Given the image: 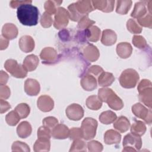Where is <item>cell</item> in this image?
Masks as SVG:
<instances>
[{"mask_svg":"<svg viewBox=\"0 0 152 152\" xmlns=\"http://www.w3.org/2000/svg\"><path fill=\"white\" fill-rule=\"evenodd\" d=\"M100 33V29L96 26H91L85 30L86 37L92 42H96L99 40Z\"/></svg>","mask_w":152,"mask_h":152,"instance_id":"29","label":"cell"},{"mask_svg":"<svg viewBox=\"0 0 152 152\" xmlns=\"http://www.w3.org/2000/svg\"><path fill=\"white\" fill-rule=\"evenodd\" d=\"M65 113L69 119L77 121L80 120L83 117L84 112L81 105L77 103H72L66 107Z\"/></svg>","mask_w":152,"mask_h":152,"instance_id":"11","label":"cell"},{"mask_svg":"<svg viewBox=\"0 0 152 152\" xmlns=\"http://www.w3.org/2000/svg\"><path fill=\"white\" fill-rule=\"evenodd\" d=\"M146 129V126L142 121H135L131 126V133L135 135L141 137L145 134Z\"/></svg>","mask_w":152,"mask_h":152,"instance_id":"32","label":"cell"},{"mask_svg":"<svg viewBox=\"0 0 152 152\" xmlns=\"http://www.w3.org/2000/svg\"><path fill=\"white\" fill-rule=\"evenodd\" d=\"M117 55L121 58L126 59L129 58L132 52V48L128 42H121L116 46Z\"/></svg>","mask_w":152,"mask_h":152,"instance_id":"23","label":"cell"},{"mask_svg":"<svg viewBox=\"0 0 152 152\" xmlns=\"http://www.w3.org/2000/svg\"><path fill=\"white\" fill-rule=\"evenodd\" d=\"M117 40V35L116 33L110 29H105L102 31L101 42L105 46H112L114 45Z\"/></svg>","mask_w":152,"mask_h":152,"instance_id":"22","label":"cell"},{"mask_svg":"<svg viewBox=\"0 0 152 152\" xmlns=\"http://www.w3.org/2000/svg\"><path fill=\"white\" fill-rule=\"evenodd\" d=\"M80 84L84 90L90 91L97 88V81L94 75L87 72L82 77Z\"/></svg>","mask_w":152,"mask_h":152,"instance_id":"13","label":"cell"},{"mask_svg":"<svg viewBox=\"0 0 152 152\" xmlns=\"http://www.w3.org/2000/svg\"><path fill=\"white\" fill-rule=\"evenodd\" d=\"M113 127L121 132H125L129 129L130 122L127 118L124 116H121L115 120Z\"/></svg>","mask_w":152,"mask_h":152,"instance_id":"30","label":"cell"},{"mask_svg":"<svg viewBox=\"0 0 152 152\" xmlns=\"http://www.w3.org/2000/svg\"><path fill=\"white\" fill-rule=\"evenodd\" d=\"M137 90L140 100L150 109L152 105V84L147 79L142 80L138 84Z\"/></svg>","mask_w":152,"mask_h":152,"instance_id":"3","label":"cell"},{"mask_svg":"<svg viewBox=\"0 0 152 152\" xmlns=\"http://www.w3.org/2000/svg\"><path fill=\"white\" fill-rule=\"evenodd\" d=\"M43 125L49 128H53L58 124V119L53 116H48L45 118L42 121Z\"/></svg>","mask_w":152,"mask_h":152,"instance_id":"48","label":"cell"},{"mask_svg":"<svg viewBox=\"0 0 152 152\" xmlns=\"http://www.w3.org/2000/svg\"><path fill=\"white\" fill-rule=\"evenodd\" d=\"M140 79L138 72L132 68L125 69L121 74L119 81L121 86L125 88H134Z\"/></svg>","mask_w":152,"mask_h":152,"instance_id":"4","label":"cell"},{"mask_svg":"<svg viewBox=\"0 0 152 152\" xmlns=\"http://www.w3.org/2000/svg\"><path fill=\"white\" fill-rule=\"evenodd\" d=\"M18 28L12 23L5 24L2 28V36L8 40H12L17 37L18 35Z\"/></svg>","mask_w":152,"mask_h":152,"instance_id":"21","label":"cell"},{"mask_svg":"<svg viewBox=\"0 0 152 152\" xmlns=\"http://www.w3.org/2000/svg\"><path fill=\"white\" fill-rule=\"evenodd\" d=\"M32 132V128L30 124L27 121H23L17 128V133L21 138H26L29 137Z\"/></svg>","mask_w":152,"mask_h":152,"instance_id":"26","label":"cell"},{"mask_svg":"<svg viewBox=\"0 0 152 152\" xmlns=\"http://www.w3.org/2000/svg\"><path fill=\"white\" fill-rule=\"evenodd\" d=\"M40 58L44 64H52L58 59L56 50L51 47H46L43 49L40 53Z\"/></svg>","mask_w":152,"mask_h":152,"instance_id":"12","label":"cell"},{"mask_svg":"<svg viewBox=\"0 0 152 152\" xmlns=\"http://www.w3.org/2000/svg\"><path fill=\"white\" fill-rule=\"evenodd\" d=\"M20 49L25 53H28L33 50L35 46L34 40L28 35H24L20 37L18 42Z\"/></svg>","mask_w":152,"mask_h":152,"instance_id":"16","label":"cell"},{"mask_svg":"<svg viewBox=\"0 0 152 152\" xmlns=\"http://www.w3.org/2000/svg\"><path fill=\"white\" fill-rule=\"evenodd\" d=\"M31 1H11L10 2V5L12 8H16L20 7L21 5L27 3H31Z\"/></svg>","mask_w":152,"mask_h":152,"instance_id":"53","label":"cell"},{"mask_svg":"<svg viewBox=\"0 0 152 152\" xmlns=\"http://www.w3.org/2000/svg\"><path fill=\"white\" fill-rule=\"evenodd\" d=\"M69 137L70 140L73 141L75 140L83 138L81 128H72L71 129H69Z\"/></svg>","mask_w":152,"mask_h":152,"instance_id":"49","label":"cell"},{"mask_svg":"<svg viewBox=\"0 0 152 152\" xmlns=\"http://www.w3.org/2000/svg\"><path fill=\"white\" fill-rule=\"evenodd\" d=\"M97 121L92 118H86L81 123V130L83 138L86 140L93 139L96 134Z\"/></svg>","mask_w":152,"mask_h":152,"instance_id":"5","label":"cell"},{"mask_svg":"<svg viewBox=\"0 0 152 152\" xmlns=\"http://www.w3.org/2000/svg\"><path fill=\"white\" fill-rule=\"evenodd\" d=\"M68 11L69 14V18L73 21H79L80 19L83 17V15L79 14L76 10L74 3L70 4L68 7Z\"/></svg>","mask_w":152,"mask_h":152,"instance_id":"43","label":"cell"},{"mask_svg":"<svg viewBox=\"0 0 152 152\" xmlns=\"http://www.w3.org/2000/svg\"><path fill=\"white\" fill-rule=\"evenodd\" d=\"M20 119V116L15 110L10 112L5 116V121L10 126H15Z\"/></svg>","mask_w":152,"mask_h":152,"instance_id":"38","label":"cell"},{"mask_svg":"<svg viewBox=\"0 0 152 152\" xmlns=\"http://www.w3.org/2000/svg\"><path fill=\"white\" fill-rule=\"evenodd\" d=\"M50 147V139L46 138H38L33 145V149L35 152L49 151Z\"/></svg>","mask_w":152,"mask_h":152,"instance_id":"28","label":"cell"},{"mask_svg":"<svg viewBox=\"0 0 152 152\" xmlns=\"http://www.w3.org/2000/svg\"><path fill=\"white\" fill-rule=\"evenodd\" d=\"M10 89L6 85H1L0 86V97L2 99H7L10 96Z\"/></svg>","mask_w":152,"mask_h":152,"instance_id":"50","label":"cell"},{"mask_svg":"<svg viewBox=\"0 0 152 152\" xmlns=\"http://www.w3.org/2000/svg\"><path fill=\"white\" fill-rule=\"evenodd\" d=\"M151 1H141L135 4L131 16L134 18L139 19L147 14H151Z\"/></svg>","mask_w":152,"mask_h":152,"instance_id":"8","label":"cell"},{"mask_svg":"<svg viewBox=\"0 0 152 152\" xmlns=\"http://www.w3.org/2000/svg\"><path fill=\"white\" fill-rule=\"evenodd\" d=\"M8 75L5 71L1 70L0 72V84L1 85H5L8 80Z\"/></svg>","mask_w":152,"mask_h":152,"instance_id":"54","label":"cell"},{"mask_svg":"<svg viewBox=\"0 0 152 152\" xmlns=\"http://www.w3.org/2000/svg\"><path fill=\"white\" fill-rule=\"evenodd\" d=\"M51 134L55 139L64 140L69 137V129L64 124H58L51 131Z\"/></svg>","mask_w":152,"mask_h":152,"instance_id":"18","label":"cell"},{"mask_svg":"<svg viewBox=\"0 0 152 152\" xmlns=\"http://www.w3.org/2000/svg\"><path fill=\"white\" fill-rule=\"evenodd\" d=\"M75 7L77 11L81 15H88V13L94 10L91 1H78L74 2Z\"/></svg>","mask_w":152,"mask_h":152,"instance_id":"20","label":"cell"},{"mask_svg":"<svg viewBox=\"0 0 152 152\" xmlns=\"http://www.w3.org/2000/svg\"><path fill=\"white\" fill-rule=\"evenodd\" d=\"M84 58L89 62L96 61L99 56L100 52L96 46L93 44H88L83 51Z\"/></svg>","mask_w":152,"mask_h":152,"instance_id":"17","label":"cell"},{"mask_svg":"<svg viewBox=\"0 0 152 152\" xmlns=\"http://www.w3.org/2000/svg\"><path fill=\"white\" fill-rule=\"evenodd\" d=\"M103 71H104L103 69L101 66L95 65L91 66L87 70V72L94 76H99Z\"/></svg>","mask_w":152,"mask_h":152,"instance_id":"51","label":"cell"},{"mask_svg":"<svg viewBox=\"0 0 152 152\" xmlns=\"http://www.w3.org/2000/svg\"><path fill=\"white\" fill-rule=\"evenodd\" d=\"M37 105L41 111L48 112L53 109L54 101L53 99L48 95H42L37 99Z\"/></svg>","mask_w":152,"mask_h":152,"instance_id":"14","label":"cell"},{"mask_svg":"<svg viewBox=\"0 0 152 152\" xmlns=\"http://www.w3.org/2000/svg\"><path fill=\"white\" fill-rule=\"evenodd\" d=\"M69 151V152H71V151H87L86 144L81 139L75 140H74Z\"/></svg>","mask_w":152,"mask_h":152,"instance_id":"39","label":"cell"},{"mask_svg":"<svg viewBox=\"0 0 152 152\" xmlns=\"http://www.w3.org/2000/svg\"><path fill=\"white\" fill-rule=\"evenodd\" d=\"M116 119V115L111 110L103 112L99 116L100 122L105 125H109L114 122Z\"/></svg>","mask_w":152,"mask_h":152,"instance_id":"34","label":"cell"},{"mask_svg":"<svg viewBox=\"0 0 152 152\" xmlns=\"http://www.w3.org/2000/svg\"><path fill=\"white\" fill-rule=\"evenodd\" d=\"M88 151L90 152H100L103 149V145L99 141L92 140L87 143Z\"/></svg>","mask_w":152,"mask_h":152,"instance_id":"46","label":"cell"},{"mask_svg":"<svg viewBox=\"0 0 152 152\" xmlns=\"http://www.w3.org/2000/svg\"><path fill=\"white\" fill-rule=\"evenodd\" d=\"M14 110L18 114L21 119L27 118L30 112V106H28V104L25 103H21L18 104L15 107Z\"/></svg>","mask_w":152,"mask_h":152,"instance_id":"36","label":"cell"},{"mask_svg":"<svg viewBox=\"0 0 152 152\" xmlns=\"http://www.w3.org/2000/svg\"><path fill=\"white\" fill-rule=\"evenodd\" d=\"M138 24L141 27H145L151 28L152 27V16L151 14H147L142 18L137 19Z\"/></svg>","mask_w":152,"mask_h":152,"instance_id":"44","label":"cell"},{"mask_svg":"<svg viewBox=\"0 0 152 152\" xmlns=\"http://www.w3.org/2000/svg\"><path fill=\"white\" fill-rule=\"evenodd\" d=\"M9 45V40L3 37L2 35L1 36L0 38V49L4 50Z\"/></svg>","mask_w":152,"mask_h":152,"instance_id":"55","label":"cell"},{"mask_svg":"<svg viewBox=\"0 0 152 152\" xmlns=\"http://www.w3.org/2000/svg\"><path fill=\"white\" fill-rule=\"evenodd\" d=\"M94 23V21L89 18L88 15H83L78 21L77 27L80 29H87L93 26Z\"/></svg>","mask_w":152,"mask_h":152,"instance_id":"41","label":"cell"},{"mask_svg":"<svg viewBox=\"0 0 152 152\" xmlns=\"http://www.w3.org/2000/svg\"><path fill=\"white\" fill-rule=\"evenodd\" d=\"M121 135L119 132L114 129H109L106 131L104 135V141L107 145L116 144L120 142Z\"/></svg>","mask_w":152,"mask_h":152,"instance_id":"25","label":"cell"},{"mask_svg":"<svg viewBox=\"0 0 152 152\" xmlns=\"http://www.w3.org/2000/svg\"><path fill=\"white\" fill-rule=\"evenodd\" d=\"M40 23L41 26L44 28L50 27L53 23V20L51 15L46 12H44L40 17Z\"/></svg>","mask_w":152,"mask_h":152,"instance_id":"45","label":"cell"},{"mask_svg":"<svg viewBox=\"0 0 152 152\" xmlns=\"http://www.w3.org/2000/svg\"><path fill=\"white\" fill-rule=\"evenodd\" d=\"M62 3V1H47L44 4L45 12L50 15L55 14L58 7Z\"/></svg>","mask_w":152,"mask_h":152,"instance_id":"35","label":"cell"},{"mask_svg":"<svg viewBox=\"0 0 152 152\" xmlns=\"http://www.w3.org/2000/svg\"><path fill=\"white\" fill-rule=\"evenodd\" d=\"M98 97L102 102L106 103L110 108L115 110H121L124 107L122 99L110 88H100L98 91Z\"/></svg>","mask_w":152,"mask_h":152,"instance_id":"2","label":"cell"},{"mask_svg":"<svg viewBox=\"0 0 152 152\" xmlns=\"http://www.w3.org/2000/svg\"><path fill=\"white\" fill-rule=\"evenodd\" d=\"M0 107H1L0 113L2 114V113H4L6 112L7 111H8L11 108V105L8 102L4 100V99H1V100H0Z\"/></svg>","mask_w":152,"mask_h":152,"instance_id":"52","label":"cell"},{"mask_svg":"<svg viewBox=\"0 0 152 152\" xmlns=\"http://www.w3.org/2000/svg\"><path fill=\"white\" fill-rule=\"evenodd\" d=\"M39 11L31 3L21 5L17 8V16L19 21L24 26H33L38 23Z\"/></svg>","mask_w":152,"mask_h":152,"instance_id":"1","label":"cell"},{"mask_svg":"<svg viewBox=\"0 0 152 152\" xmlns=\"http://www.w3.org/2000/svg\"><path fill=\"white\" fill-rule=\"evenodd\" d=\"M127 30L132 34H139L142 31V27H141L138 23L132 18H129L126 22Z\"/></svg>","mask_w":152,"mask_h":152,"instance_id":"37","label":"cell"},{"mask_svg":"<svg viewBox=\"0 0 152 152\" xmlns=\"http://www.w3.org/2000/svg\"><path fill=\"white\" fill-rule=\"evenodd\" d=\"M92 4L94 9L102 11L104 12H110L113 10L115 1L99 0L92 1Z\"/></svg>","mask_w":152,"mask_h":152,"instance_id":"19","label":"cell"},{"mask_svg":"<svg viewBox=\"0 0 152 152\" xmlns=\"http://www.w3.org/2000/svg\"><path fill=\"white\" fill-rule=\"evenodd\" d=\"M97 81L100 86L107 87L111 86L114 82L115 77L112 73L103 71L98 76Z\"/></svg>","mask_w":152,"mask_h":152,"instance_id":"27","label":"cell"},{"mask_svg":"<svg viewBox=\"0 0 152 152\" xmlns=\"http://www.w3.org/2000/svg\"><path fill=\"white\" fill-rule=\"evenodd\" d=\"M132 42L134 46L140 49H144L148 46L146 40L144 37L140 35L134 36L132 39Z\"/></svg>","mask_w":152,"mask_h":152,"instance_id":"40","label":"cell"},{"mask_svg":"<svg viewBox=\"0 0 152 152\" xmlns=\"http://www.w3.org/2000/svg\"><path fill=\"white\" fill-rule=\"evenodd\" d=\"M52 137L50 129L44 125L39 127L37 130V137L38 138H50Z\"/></svg>","mask_w":152,"mask_h":152,"instance_id":"47","label":"cell"},{"mask_svg":"<svg viewBox=\"0 0 152 152\" xmlns=\"http://www.w3.org/2000/svg\"><path fill=\"white\" fill-rule=\"evenodd\" d=\"M122 144L124 147L122 151H139L142 146V140L140 137L129 133L124 137Z\"/></svg>","mask_w":152,"mask_h":152,"instance_id":"7","label":"cell"},{"mask_svg":"<svg viewBox=\"0 0 152 152\" xmlns=\"http://www.w3.org/2000/svg\"><path fill=\"white\" fill-rule=\"evenodd\" d=\"M131 0H119L116 1V12L121 15L126 14L132 6Z\"/></svg>","mask_w":152,"mask_h":152,"instance_id":"31","label":"cell"},{"mask_svg":"<svg viewBox=\"0 0 152 152\" xmlns=\"http://www.w3.org/2000/svg\"><path fill=\"white\" fill-rule=\"evenodd\" d=\"M11 150L12 151H30L29 146L26 143L20 141H16L12 143Z\"/></svg>","mask_w":152,"mask_h":152,"instance_id":"42","label":"cell"},{"mask_svg":"<svg viewBox=\"0 0 152 152\" xmlns=\"http://www.w3.org/2000/svg\"><path fill=\"white\" fill-rule=\"evenodd\" d=\"M69 19V14L65 8L59 7L55 14L53 26L56 29H61L67 26Z\"/></svg>","mask_w":152,"mask_h":152,"instance_id":"10","label":"cell"},{"mask_svg":"<svg viewBox=\"0 0 152 152\" xmlns=\"http://www.w3.org/2000/svg\"><path fill=\"white\" fill-rule=\"evenodd\" d=\"M40 90L39 83L35 79L28 78L24 83V91L30 96H37Z\"/></svg>","mask_w":152,"mask_h":152,"instance_id":"15","label":"cell"},{"mask_svg":"<svg viewBox=\"0 0 152 152\" xmlns=\"http://www.w3.org/2000/svg\"><path fill=\"white\" fill-rule=\"evenodd\" d=\"M4 68L12 76L17 78H25L27 75V71L23 66L13 59H7L4 64Z\"/></svg>","mask_w":152,"mask_h":152,"instance_id":"6","label":"cell"},{"mask_svg":"<svg viewBox=\"0 0 152 152\" xmlns=\"http://www.w3.org/2000/svg\"><path fill=\"white\" fill-rule=\"evenodd\" d=\"M39 63L38 56L35 55L31 54L27 55L23 61V66L24 69L28 72H31L35 70Z\"/></svg>","mask_w":152,"mask_h":152,"instance_id":"24","label":"cell"},{"mask_svg":"<svg viewBox=\"0 0 152 152\" xmlns=\"http://www.w3.org/2000/svg\"><path fill=\"white\" fill-rule=\"evenodd\" d=\"M86 103L87 107L93 110H97L102 106V102L100 100L98 96L96 95H92L88 97Z\"/></svg>","mask_w":152,"mask_h":152,"instance_id":"33","label":"cell"},{"mask_svg":"<svg viewBox=\"0 0 152 152\" xmlns=\"http://www.w3.org/2000/svg\"><path fill=\"white\" fill-rule=\"evenodd\" d=\"M132 112L133 114L139 118L144 120V121L148 124H151V109H147L143 104L140 103H137L134 104L131 107Z\"/></svg>","mask_w":152,"mask_h":152,"instance_id":"9","label":"cell"}]
</instances>
